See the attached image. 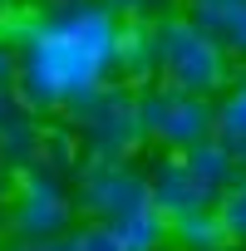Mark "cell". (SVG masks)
I'll return each mask as SVG.
<instances>
[{
    "label": "cell",
    "instance_id": "obj_1",
    "mask_svg": "<svg viewBox=\"0 0 246 251\" xmlns=\"http://www.w3.org/2000/svg\"><path fill=\"white\" fill-rule=\"evenodd\" d=\"M118 20L108 5H64L49 20H35L20 59V94L35 108H79L108 89L118 64Z\"/></svg>",
    "mask_w": 246,
    "mask_h": 251
},
{
    "label": "cell",
    "instance_id": "obj_2",
    "mask_svg": "<svg viewBox=\"0 0 246 251\" xmlns=\"http://www.w3.org/2000/svg\"><path fill=\"white\" fill-rule=\"evenodd\" d=\"M158 74L182 94H217L226 84V50L197 15L158 20Z\"/></svg>",
    "mask_w": 246,
    "mask_h": 251
},
{
    "label": "cell",
    "instance_id": "obj_3",
    "mask_svg": "<svg viewBox=\"0 0 246 251\" xmlns=\"http://www.w3.org/2000/svg\"><path fill=\"white\" fill-rule=\"evenodd\" d=\"M138 118H143V133L168 143V148H192L217 128V113H207L202 94H182L172 84L138 94Z\"/></svg>",
    "mask_w": 246,
    "mask_h": 251
},
{
    "label": "cell",
    "instance_id": "obj_4",
    "mask_svg": "<svg viewBox=\"0 0 246 251\" xmlns=\"http://www.w3.org/2000/svg\"><path fill=\"white\" fill-rule=\"evenodd\" d=\"M79 123H84L89 143H94L103 158L123 153V148L143 133L138 99H133V94H118V89H98L94 99H84V103H79Z\"/></svg>",
    "mask_w": 246,
    "mask_h": 251
},
{
    "label": "cell",
    "instance_id": "obj_5",
    "mask_svg": "<svg viewBox=\"0 0 246 251\" xmlns=\"http://www.w3.org/2000/svg\"><path fill=\"white\" fill-rule=\"evenodd\" d=\"M64 222H69V202H64L59 182L45 177V173H25L20 197H15V231L35 236V241H49L54 231H64Z\"/></svg>",
    "mask_w": 246,
    "mask_h": 251
},
{
    "label": "cell",
    "instance_id": "obj_6",
    "mask_svg": "<svg viewBox=\"0 0 246 251\" xmlns=\"http://www.w3.org/2000/svg\"><path fill=\"white\" fill-rule=\"evenodd\" d=\"M148 192H153V202L168 212V222H177V217H192V212H202L217 192L192 173V163L187 158H168L158 173H153V182H148Z\"/></svg>",
    "mask_w": 246,
    "mask_h": 251
},
{
    "label": "cell",
    "instance_id": "obj_7",
    "mask_svg": "<svg viewBox=\"0 0 246 251\" xmlns=\"http://www.w3.org/2000/svg\"><path fill=\"white\" fill-rule=\"evenodd\" d=\"M143 197H153L148 182H138L133 173H123V168H113V163H103V168H94V173L84 177V202H89L94 212H103V217L128 212V207H138Z\"/></svg>",
    "mask_w": 246,
    "mask_h": 251
},
{
    "label": "cell",
    "instance_id": "obj_8",
    "mask_svg": "<svg viewBox=\"0 0 246 251\" xmlns=\"http://www.w3.org/2000/svg\"><path fill=\"white\" fill-rule=\"evenodd\" d=\"M108 226H113V236L123 241V251H158L172 222H168V212H163L153 197H143L138 207L118 212V217H108Z\"/></svg>",
    "mask_w": 246,
    "mask_h": 251
},
{
    "label": "cell",
    "instance_id": "obj_9",
    "mask_svg": "<svg viewBox=\"0 0 246 251\" xmlns=\"http://www.w3.org/2000/svg\"><path fill=\"white\" fill-rule=\"evenodd\" d=\"M118 69L128 79H148L158 69V25H143L128 15V25L118 30Z\"/></svg>",
    "mask_w": 246,
    "mask_h": 251
},
{
    "label": "cell",
    "instance_id": "obj_10",
    "mask_svg": "<svg viewBox=\"0 0 246 251\" xmlns=\"http://www.w3.org/2000/svg\"><path fill=\"white\" fill-rule=\"evenodd\" d=\"M192 15L226 40L231 54L246 59V0H192Z\"/></svg>",
    "mask_w": 246,
    "mask_h": 251
},
{
    "label": "cell",
    "instance_id": "obj_11",
    "mask_svg": "<svg viewBox=\"0 0 246 251\" xmlns=\"http://www.w3.org/2000/svg\"><path fill=\"white\" fill-rule=\"evenodd\" d=\"M172 236L187 246V251H226L236 236L226 231V222H221V212L217 207H202V212H192V217H177L172 222Z\"/></svg>",
    "mask_w": 246,
    "mask_h": 251
},
{
    "label": "cell",
    "instance_id": "obj_12",
    "mask_svg": "<svg viewBox=\"0 0 246 251\" xmlns=\"http://www.w3.org/2000/svg\"><path fill=\"white\" fill-rule=\"evenodd\" d=\"M182 158L192 163V173H197L212 192H221V187L231 182V173H236V153H231L221 138H202V143L182 148Z\"/></svg>",
    "mask_w": 246,
    "mask_h": 251
},
{
    "label": "cell",
    "instance_id": "obj_13",
    "mask_svg": "<svg viewBox=\"0 0 246 251\" xmlns=\"http://www.w3.org/2000/svg\"><path fill=\"white\" fill-rule=\"evenodd\" d=\"M217 138L236 153V163H246V79L226 94V103L217 108Z\"/></svg>",
    "mask_w": 246,
    "mask_h": 251
},
{
    "label": "cell",
    "instance_id": "obj_14",
    "mask_svg": "<svg viewBox=\"0 0 246 251\" xmlns=\"http://www.w3.org/2000/svg\"><path fill=\"white\" fill-rule=\"evenodd\" d=\"M217 212H221V222H226V231L236 236V241H246V177L217 202Z\"/></svg>",
    "mask_w": 246,
    "mask_h": 251
},
{
    "label": "cell",
    "instance_id": "obj_15",
    "mask_svg": "<svg viewBox=\"0 0 246 251\" xmlns=\"http://www.w3.org/2000/svg\"><path fill=\"white\" fill-rule=\"evenodd\" d=\"M69 246H74V251H123V241L113 236L108 222H103V226H79V231L69 236Z\"/></svg>",
    "mask_w": 246,
    "mask_h": 251
},
{
    "label": "cell",
    "instance_id": "obj_16",
    "mask_svg": "<svg viewBox=\"0 0 246 251\" xmlns=\"http://www.w3.org/2000/svg\"><path fill=\"white\" fill-rule=\"evenodd\" d=\"M10 84H20V69H15V59L5 54V45H0V89H10Z\"/></svg>",
    "mask_w": 246,
    "mask_h": 251
},
{
    "label": "cell",
    "instance_id": "obj_17",
    "mask_svg": "<svg viewBox=\"0 0 246 251\" xmlns=\"http://www.w3.org/2000/svg\"><path fill=\"white\" fill-rule=\"evenodd\" d=\"M30 251H74L69 241H40V246H30Z\"/></svg>",
    "mask_w": 246,
    "mask_h": 251
},
{
    "label": "cell",
    "instance_id": "obj_18",
    "mask_svg": "<svg viewBox=\"0 0 246 251\" xmlns=\"http://www.w3.org/2000/svg\"><path fill=\"white\" fill-rule=\"evenodd\" d=\"M113 5H128V10H133V5H143V0H113Z\"/></svg>",
    "mask_w": 246,
    "mask_h": 251
}]
</instances>
